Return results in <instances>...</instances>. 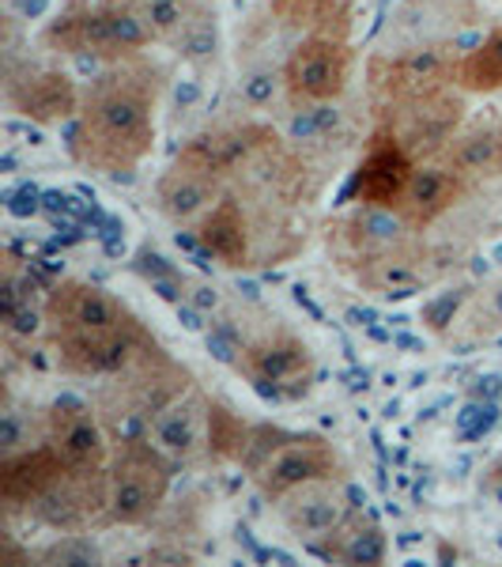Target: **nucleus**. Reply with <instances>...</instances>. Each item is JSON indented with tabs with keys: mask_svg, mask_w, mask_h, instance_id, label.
I'll return each mask as SVG.
<instances>
[{
	"mask_svg": "<svg viewBox=\"0 0 502 567\" xmlns=\"http://www.w3.org/2000/svg\"><path fill=\"white\" fill-rule=\"evenodd\" d=\"M155 99L159 72L136 61H114L84 95L72 130V159L95 175L125 178L155 148Z\"/></svg>",
	"mask_w": 502,
	"mask_h": 567,
	"instance_id": "1",
	"label": "nucleus"
},
{
	"mask_svg": "<svg viewBox=\"0 0 502 567\" xmlns=\"http://www.w3.org/2000/svg\"><path fill=\"white\" fill-rule=\"evenodd\" d=\"M45 333L57 368L76 379H109L155 344L122 299L87 280H61L45 296Z\"/></svg>",
	"mask_w": 502,
	"mask_h": 567,
	"instance_id": "2",
	"label": "nucleus"
},
{
	"mask_svg": "<svg viewBox=\"0 0 502 567\" xmlns=\"http://www.w3.org/2000/svg\"><path fill=\"white\" fill-rule=\"evenodd\" d=\"M239 465L261 488V496L276 503L291 488L317 477H341V458L333 443L310 432H284L272 424H253Z\"/></svg>",
	"mask_w": 502,
	"mask_h": 567,
	"instance_id": "3",
	"label": "nucleus"
},
{
	"mask_svg": "<svg viewBox=\"0 0 502 567\" xmlns=\"http://www.w3.org/2000/svg\"><path fill=\"white\" fill-rule=\"evenodd\" d=\"M109 379L114 382L98 398V413H103L114 439L148 435L155 413L189 390V371L178 368L159 344H148L129 368L109 374Z\"/></svg>",
	"mask_w": 502,
	"mask_h": 567,
	"instance_id": "4",
	"label": "nucleus"
},
{
	"mask_svg": "<svg viewBox=\"0 0 502 567\" xmlns=\"http://www.w3.org/2000/svg\"><path fill=\"white\" fill-rule=\"evenodd\" d=\"M151 34L136 20L129 8L109 4V0H69L42 31V45L53 53H72V58H98V61H129Z\"/></svg>",
	"mask_w": 502,
	"mask_h": 567,
	"instance_id": "5",
	"label": "nucleus"
},
{
	"mask_svg": "<svg viewBox=\"0 0 502 567\" xmlns=\"http://www.w3.org/2000/svg\"><path fill=\"white\" fill-rule=\"evenodd\" d=\"M175 481V458L163 454L148 435L117 439L109 454V511L106 523L144 526L167 503Z\"/></svg>",
	"mask_w": 502,
	"mask_h": 567,
	"instance_id": "6",
	"label": "nucleus"
},
{
	"mask_svg": "<svg viewBox=\"0 0 502 567\" xmlns=\"http://www.w3.org/2000/svg\"><path fill=\"white\" fill-rule=\"evenodd\" d=\"M239 371L261 398L299 401L314 386L317 363L303 337L287 333V329H276V333H264L258 341L242 344Z\"/></svg>",
	"mask_w": 502,
	"mask_h": 567,
	"instance_id": "7",
	"label": "nucleus"
},
{
	"mask_svg": "<svg viewBox=\"0 0 502 567\" xmlns=\"http://www.w3.org/2000/svg\"><path fill=\"white\" fill-rule=\"evenodd\" d=\"M355 72V45L352 39L333 34H306L284 61V87L291 103L322 106L341 99Z\"/></svg>",
	"mask_w": 502,
	"mask_h": 567,
	"instance_id": "8",
	"label": "nucleus"
},
{
	"mask_svg": "<svg viewBox=\"0 0 502 567\" xmlns=\"http://www.w3.org/2000/svg\"><path fill=\"white\" fill-rule=\"evenodd\" d=\"M412 175L416 155L405 148V141L389 125H378L367 141L359 167H355L352 200L367 208V213H397L400 197L412 186Z\"/></svg>",
	"mask_w": 502,
	"mask_h": 567,
	"instance_id": "9",
	"label": "nucleus"
},
{
	"mask_svg": "<svg viewBox=\"0 0 502 567\" xmlns=\"http://www.w3.org/2000/svg\"><path fill=\"white\" fill-rule=\"evenodd\" d=\"M355 499L344 488L341 477H317L306 481L299 488H291L287 496L276 499V515L284 529L295 542H303L310 553H317L328 537L336 534L348 518L355 515Z\"/></svg>",
	"mask_w": 502,
	"mask_h": 567,
	"instance_id": "10",
	"label": "nucleus"
},
{
	"mask_svg": "<svg viewBox=\"0 0 502 567\" xmlns=\"http://www.w3.org/2000/svg\"><path fill=\"white\" fill-rule=\"evenodd\" d=\"M453 61L438 50H416V53H400V58H381L370 65V95L374 110L389 114L408 99H419L427 91H438L446 84H453Z\"/></svg>",
	"mask_w": 502,
	"mask_h": 567,
	"instance_id": "11",
	"label": "nucleus"
},
{
	"mask_svg": "<svg viewBox=\"0 0 502 567\" xmlns=\"http://www.w3.org/2000/svg\"><path fill=\"white\" fill-rule=\"evenodd\" d=\"M461 110L464 103L453 95V84H446L419 99H408V103H400L389 114H381V125H389L405 141V148L419 159V155H435L438 148H446L453 141Z\"/></svg>",
	"mask_w": 502,
	"mask_h": 567,
	"instance_id": "12",
	"label": "nucleus"
},
{
	"mask_svg": "<svg viewBox=\"0 0 502 567\" xmlns=\"http://www.w3.org/2000/svg\"><path fill=\"white\" fill-rule=\"evenodd\" d=\"M109 511V465L103 470H69L57 488L31 507L39 523L61 534H84Z\"/></svg>",
	"mask_w": 502,
	"mask_h": 567,
	"instance_id": "13",
	"label": "nucleus"
},
{
	"mask_svg": "<svg viewBox=\"0 0 502 567\" xmlns=\"http://www.w3.org/2000/svg\"><path fill=\"white\" fill-rule=\"evenodd\" d=\"M106 420L76 398H61L45 409V443L69 462V470H103L109 465Z\"/></svg>",
	"mask_w": 502,
	"mask_h": 567,
	"instance_id": "14",
	"label": "nucleus"
},
{
	"mask_svg": "<svg viewBox=\"0 0 502 567\" xmlns=\"http://www.w3.org/2000/svg\"><path fill=\"white\" fill-rule=\"evenodd\" d=\"M280 144V136L269 125H231V130L200 133L186 148L178 152L181 167L205 171L212 178H227L242 167V163H258V155L272 152Z\"/></svg>",
	"mask_w": 502,
	"mask_h": 567,
	"instance_id": "15",
	"label": "nucleus"
},
{
	"mask_svg": "<svg viewBox=\"0 0 502 567\" xmlns=\"http://www.w3.org/2000/svg\"><path fill=\"white\" fill-rule=\"evenodd\" d=\"M8 106L15 114L31 117L34 125H57L69 122L72 114H80L84 99H80V87L72 84L69 72L61 69H34L27 65L23 72H8V84H4Z\"/></svg>",
	"mask_w": 502,
	"mask_h": 567,
	"instance_id": "16",
	"label": "nucleus"
},
{
	"mask_svg": "<svg viewBox=\"0 0 502 567\" xmlns=\"http://www.w3.org/2000/svg\"><path fill=\"white\" fill-rule=\"evenodd\" d=\"M469 194H472V186L464 182V175L450 159L427 163V167H416L412 186H408V194L400 197V205H397V219L405 227L423 231V227L438 224L446 213H453Z\"/></svg>",
	"mask_w": 502,
	"mask_h": 567,
	"instance_id": "17",
	"label": "nucleus"
},
{
	"mask_svg": "<svg viewBox=\"0 0 502 567\" xmlns=\"http://www.w3.org/2000/svg\"><path fill=\"white\" fill-rule=\"evenodd\" d=\"M69 473V462L50 443L12 451L0 462V499L8 511H31L34 503L50 496L57 481Z\"/></svg>",
	"mask_w": 502,
	"mask_h": 567,
	"instance_id": "18",
	"label": "nucleus"
},
{
	"mask_svg": "<svg viewBox=\"0 0 502 567\" xmlns=\"http://www.w3.org/2000/svg\"><path fill=\"white\" fill-rule=\"evenodd\" d=\"M148 439L175 462H194L208 454V401L186 390L163 405L148 424Z\"/></svg>",
	"mask_w": 502,
	"mask_h": 567,
	"instance_id": "19",
	"label": "nucleus"
},
{
	"mask_svg": "<svg viewBox=\"0 0 502 567\" xmlns=\"http://www.w3.org/2000/svg\"><path fill=\"white\" fill-rule=\"evenodd\" d=\"M197 239L227 269H245L253 261V235L239 197H219L197 224Z\"/></svg>",
	"mask_w": 502,
	"mask_h": 567,
	"instance_id": "20",
	"label": "nucleus"
},
{
	"mask_svg": "<svg viewBox=\"0 0 502 567\" xmlns=\"http://www.w3.org/2000/svg\"><path fill=\"white\" fill-rule=\"evenodd\" d=\"M155 197H159V208L167 219H175V224H200V216H205L223 194H219V178L175 163V167L159 178Z\"/></svg>",
	"mask_w": 502,
	"mask_h": 567,
	"instance_id": "21",
	"label": "nucleus"
},
{
	"mask_svg": "<svg viewBox=\"0 0 502 567\" xmlns=\"http://www.w3.org/2000/svg\"><path fill=\"white\" fill-rule=\"evenodd\" d=\"M269 8L284 27L303 34H333V39H352L359 20L355 0H272Z\"/></svg>",
	"mask_w": 502,
	"mask_h": 567,
	"instance_id": "22",
	"label": "nucleus"
},
{
	"mask_svg": "<svg viewBox=\"0 0 502 567\" xmlns=\"http://www.w3.org/2000/svg\"><path fill=\"white\" fill-rule=\"evenodd\" d=\"M0 322H4L8 341H31L39 329H45V303H39L31 280H20L15 269V254L4 250V291H0Z\"/></svg>",
	"mask_w": 502,
	"mask_h": 567,
	"instance_id": "23",
	"label": "nucleus"
},
{
	"mask_svg": "<svg viewBox=\"0 0 502 567\" xmlns=\"http://www.w3.org/2000/svg\"><path fill=\"white\" fill-rule=\"evenodd\" d=\"M453 344L461 349H472L480 341H491V337L502 333V280H491L483 288L469 291L464 303L453 318V326L446 329Z\"/></svg>",
	"mask_w": 502,
	"mask_h": 567,
	"instance_id": "24",
	"label": "nucleus"
},
{
	"mask_svg": "<svg viewBox=\"0 0 502 567\" xmlns=\"http://www.w3.org/2000/svg\"><path fill=\"white\" fill-rule=\"evenodd\" d=\"M446 159L461 171L464 182H469L472 189L488 186V182H502V125L477 130V133L461 136L458 144L450 141Z\"/></svg>",
	"mask_w": 502,
	"mask_h": 567,
	"instance_id": "25",
	"label": "nucleus"
},
{
	"mask_svg": "<svg viewBox=\"0 0 502 567\" xmlns=\"http://www.w3.org/2000/svg\"><path fill=\"white\" fill-rule=\"evenodd\" d=\"M317 556H325L333 564H381L386 560V534L370 515L355 511L348 523L317 548Z\"/></svg>",
	"mask_w": 502,
	"mask_h": 567,
	"instance_id": "26",
	"label": "nucleus"
},
{
	"mask_svg": "<svg viewBox=\"0 0 502 567\" xmlns=\"http://www.w3.org/2000/svg\"><path fill=\"white\" fill-rule=\"evenodd\" d=\"M453 87L477 91V95L502 91V27H495L488 39L453 61Z\"/></svg>",
	"mask_w": 502,
	"mask_h": 567,
	"instance_id": "27",
	"label": "nucleus"
},
{
	"mask_svg": "<svg viewBox=\"0 0 502 567\" xmlns=\"http://www.w3.org/2000/svg\"><path fill=\"white\" fill-rule=\"evenodd\" d=\"M250 427L253 424H245L231 405L208 401V458L239 465L242 451H245V439H250Z\"/></svg>",
	"mask_w": 502,
	"mask_h": 567,
	"instance_id": "28",
	"label": "nucleus"
},
{
	"mask_svg": "<svg viewBox=\"0 0 502 567\" xmlns=\"http://www.w3.org/2000/svg\"><path fill=\"white\" fill-rule=\"evenodd\" d=\"M42 560H45V564H53V560H95V548L87 545V537H84V534H69L61 545L45 548Z\"/></svg>",
	"mask_w": 502,
	"mask_h": 567,
	"instance_id": "29",
	"label": "nucleus"
}]
</instances>
